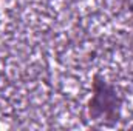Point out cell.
I'll return each mask as SVG.
<instances>
[{"instance_id":"obj_1","label":"cell","mask_w":133,"mask_h":131,"mask_svg":"<svg viewBox=\"0 0 133 131\" xmlns=\"http://www.w3.org/2000/svg\"><path fill=\"white\" fill-rule=\"evenodd\" d=\"M119 108L121 100L115 88L96 77L93 83V97L88 103L90 116L95 120H115L119 116Z\"/></svg>"}]
</instances>
